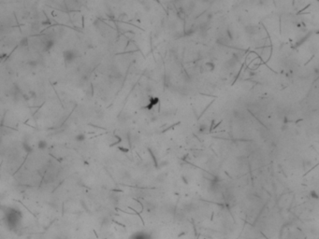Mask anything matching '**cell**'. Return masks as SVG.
I'll use <instances>...</instances> for the list:
<instances>
[{
    "instance_id": "cell-1",
    "label": "cell",
    "mask_w": 319,
    "mask_h": 239,
    "mask_svg": "<svg viewBox=\"0 0 319 239\" xmlns=\"http://www.w3.org/2000/svg\"><path fill=\"white\" fill-rule=\"evenodd\" d=\"M64 56H65V59H66V62L70 63V62H72V61L74 60L75 53L73 52H71V51H68V52H65Z\"/></svg>"
},
{
    "instance_id": "cell-2",
    "label": "cell",
    "mask_w": 319,
    "mask_h": 239,
    "mask_svg": "<svg viewBox=\"0 0 319 239\" xmlns=\"http://www.w3.org/2000/svg\"><path fill=\"white\" fill-rule=\"evenodd\" d=\"M37 147L39 150H45L47 148V143L46 141H44V140H41V141L38 142V144H37Z\"/></svg>"
},
{
    "instance_id": "cell-3",
    "label": "cell",
    "mask_w": 319,
    "mask_h": 239,
    "mask_svg": "<svg viewBox=\"0 0 319 239\" xmlns=\"http://www.w3.org/2000/svg\"><path fill=\"white\" fill-rule=\"evenodd\" d=\"M75 139H76L78 142H84V140H85V135H82V134H79V135L76 136Z\"/></svg>"
}]
</instances>
